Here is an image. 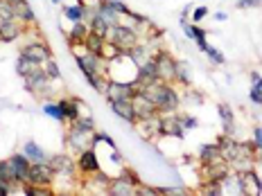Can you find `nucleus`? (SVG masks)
<instances>
[{
    "label": "nucleus",
    "mask_w": 262,
    "mask_h": 196,
    "mask_svg": "<svg viewBox=\"0 0 262 196\" xmlns=\"http://www.w3.org/2000/svg\"><path fill=\"white\" fill-rule=\"evenodd\" d=\"M86 14H89V7H86L81 0H79L77 5H73V7H66V9H63V16L70 20V23H79V20H86Z\"/></svg>",
    "instance_id": "nucleus-25"
},
{
    "label": "nucleus",
    "mask_w": 262,
    "mask_h": 196,
    "mask_svg": "<svg viewBox=\"0 0 262 196\" xmlns=\"http://www.w3.org/2000/svg\"><path fill=\"white\" fill-rule=\"evenodd\" d=\"M206 16H208V7H206V5H199V7L192 9V20L194 23H199V20L206 18Z\"/></svg>",
    "instance_id": "nucleus-39"
},
{
    "label": "nucleus",
    "mask_w": 262,
    "mask_h": 196,
    "mask_svg": "<svg viewBox=\"0 0 262 196\" xmlns=\"http://www.w3.org/2000/svg\"><path fill=\"white\" fill-rule=\"evenodd\" d=\"M111 104V111L116 113L120 119H124V122L129 124H136V111H134V104H131V100H111L108 102Z\"/></svg>",
    "instance_id": "nucleus-17"
},
{
    "label": "nucleus",
    "mask_w": 262,
    "mask_h": 196,
    "mask_svg": "<svg viewBox=\"0 0 262 196\" xmlns=\"http://www.w3.org/2000/svg\"><path fill=\"white\" fill-rule=\"evenodd\" d=\"M138 176H136L131 169H122L120 176L111 178V185H108V192L111 196H136V189H138Z\"/></svg>",
    "instance_id": "nucleus-4"
},
{
    "label": "nucleus",
    "mask_w": 262,
    "mask_h": 196,
    "mask_svg": "<svg viewBox=\"0 0 262 196\" xmlns=\"http://www.w3.org/2000/svg\"><path fill=\"white\" fill-rule=\"evenodd\" d=\"M196 45H199V50H201V52H206V54H208L212 63L222 65L224 61H226V59H224V54H222L220 50H215V47H212V45H208V41H199V43H196Z\"/></svg>",
    "instance_id": "nucleus-32"
},
{
    "label": "nucleus",
    "mask_w": 262,
    "mask_h": 196,
    "mask_svg": "<svg viewBox=\"0 0 262 196\" xmlns=\"http://www.w3.org/2000/svg\"><path fill=\"white\" fill-rule=\"evenodd\" d=\"M217 158H222V149H220V144H204L199 149V160L201 162H212V160H217Z\"/></svg>",
    "instance_id": "nucleus-29"
},
{
    "label": "nucleus",
    "mask_w": 262,
    "mask_h": 196,
    "mask_svg": "<svg viewBox=\"0 0 262 196\" xmlns=\"http://www.w3.org/2000/svg\"><path fill=\"white\" fill-rule=\"evenodd\" d=\"M253 146H255V151L262 154V127H258L253 131Z\"/></svg>",
    "instance_id": "nucleus-41"
},
{
    "label": "nucleus",
    "mask_w": 262,
    "mask_h": 196,
    "mask_svg": "<svg viewBox=\"0 0 262 196\" xmlns=\"http://www.w3.org/2000/svg\"><path fill=\"white\" fill-rule=\"evenodd\" d=\"M77 169L86 176L100 172V156H97V149H84L81 154H77Z\"/></svg>",
    "instance_id": "nucleus-14"
},
{
    "label": "nucleus",
    "mask_w": 262,
    "mask_h": 196,
    "mask_svg": "<svg viewBox=\"0 0 262 196\" xmlns=\"http://www.w3.org/2000/svg\"><path fill=\"white\" fill-rule=\"evenodd\" d=\"M43 113H46V115H50L52 119H57V122H66V115H63L61 106H59V102L46 100V104H43Z\"/></svg>",
    "instance_id": "nucleus-31"
},
{
    "label": "nucleus",
    "mask_w": 262,
    "mask_h": 196,
    "mask_svg": "<svg viewBox=\"0 0 262 196\" xmlns=\"http://www.w3.org/2000/svg\"><path fill=\"white\" fill-rule=\"evenodd\" d=\"M106 41H111L113 45H118L122 52H129L136 43H140V36H138V32H136L131 25L120 23V25H116V27H111V30H108Z\"/></svg>",
    "instance_id": "nucleus-3"
},
{
    "label": "nucleus",
    "mask_w": 262,
    "mask_h": 196,
    "mask_svg": "<svg viewBox=\"0 0 262 196\" xmlns=\"http://www.w3.org/2000/svg\"><path fill=\"white\" fill-rule=\"evenodd\" d=\"M136 196H158V187H145V185H138Z\"/></svg>",
    "instance_id": "nucleus-40"
},
{
    "label": "nucleus",
    "mask_w": 262,
    "mask_h": 196,
    "mask_svg": "<svg viewBox=\"0 0 262 196\" xmlns=\"http://www.w3.org/2000/svg\"><path fill=\"white\" fill-rule=\"evenodd\" d=\"M59 106H61L63 115H66V122H75L79 117V100L75 97H63L59 100Z\"/></svg>",
    "instance_id": "nucleus-22"
},
{
    "label": "nucleus",
    "mask_w": 262,
    "mask_h": 196,
    "mask_svg": "<svg viewBox=\"0 0 262 196\" xmlns=\"http://www.w3.org/2000/svg\"><path fill=\"white\" fill-rule=\"evenodd\" d=\"M12 3H16V0H12Z\"/></svg>",
    "instance_id": "nucleus-46"
},
{
    "label": "nucleus",
    "mask_w": 262,
    "mask_h": 196,
    "mask_svg": "<svg viewBox=\"0 0 262 196\" xmlns=\"http://www.w3.org/2000/svg\"><path fill=\"white\" fill-rule=\"evenodd\" d=\"M93 9H95V14L100 16V18L104 20V23H106L108 27H116V25L122 23V20H120V18H122V16H120V14L116 12V9H111V7H108V5H106V0H102V3L97 5V7H93Z\"/></svg>",
    "instance_id": "nucleus-18"
},
{
    "label": "nucleus",
    "mask_w": 262,
    "mask_h": 196,
    "mask_svg": "<svg viewBox=\"0 0 262 196\" xmlns=\"http://www.w3.org/2000/svg\"><path fill=\"white\" fill-rule=\"evenodd\" d=\"M228 18V14H224V12H217L215 14V20H226Z\"/></svg>",
    "instance_id": "nucleus-44"
},
{
    "label": "nucleus",
    "mask_w": 262,
    "mask_h": 196,
    "mask_svg": "<svg viewBox=\"0 0 262 196\" xmlns=\"http://www.w3.org/2000/svg\"><path fill=\"white\" fill-rule=\"evenodd\" d=\"M23 154L27 156V160H30V162H48L46 151H43L41 146L34 142V140H27L25 146H23Z\"/></svg>",
    "instance_id": "nucleus-24"
},
{
    "label": "nucleus",
    "mask_w": 262,
    "mask_h": 196,
    "mask_svg": "<svg viewBox=\"0 0 262 196\" xmlns=\"http://www.w3.org/2000/svg\"><path fill=\"white\" fill-rule=\"evenodd\" d=\"M52 3H57V5H59V3H63V0H52Z\"/></svg>",
    "instance_id": "nucleus-45"
},
{
    "label": "nucleus",
    "mask_w": 262,
    "mask_h": 196,
    "mask_svg": "<svg viewBox=\"0 0 262 196\" xmlns=\"http://www.w3.org/2000/svg\"><path fill=\"white\" fill-rule=\"evenodd\" d=\"M260 3L262 0H237V7L239 9H253V7H258Z\"/></svg>",
    "instance_id": "nucleus-42"
},
{
    "label": "nucleus",
    "mask_w": 262,
    "mask_h": 196,
    "mask_svg": "<svg viewBox=\"0 0 262 196\" xmlns=\"http://www.w3.org/2000/svg\"><path fill=\"white\" fill-rule=\"evenodd\" d=\"M16 18V9L12 0H0V20H12Z\"/></svg>",
    "instance_id": "nucleus-35"
},
{
    "label": "nucleus",
    "mask_w": 262,
    "mask_h": 196,
    "mask_svg": "<svg viewBox=\"0 0 262 196\" xmlns=\"http://www.w3.org/2000/svg\"><path fill=\"white\" fill-rule=\"evenodd\" d=\"M231 172H233L231 165H228L224 158H217V160H212V162H204V169H201L204 181H215V183H222Z\"/></svg>",
    "instance_id": "nucleus-10"
},
{
    "label": "nucleus",
    "mask_w": 262,
    "mask_h": 196,
    "mask_svg": "<svg viewBox=\"0 0 262 196\" xmlns=\"http://www.w3.org/2000/svg\"><path fill=\"white\" fill-rule=\"evenodd\" d=\"M192 32H194V41H206V30H201L199 25H192Z\"/></svg>",
    "instance_id": "nucleus-43"
},
{
    "label": "nucleus",
    "mask_w": 262,
    "mask_h": 196,
    "mask_svg": "<svg viewBox=\"0 0 262 196\" xmlns=\"http://www.w3.org/2000/svg\"><path fill=\"white\" fill-rule=\"evenodd\" d=\"M177 81L179 84H183L185 88H190V84H192V77H190V68L185 61H177Z\"/></svg>",
    "instance_id": "nucleus-33"
},
{
    "label": "nucleus",
    "mask_w": 262,
    "mask_h": 196,
    "mask_svg": "<svg viewBox=\"0 0 262 196\" xmlns=\"http://www.w3.org/2000/svg\"><path fill=\"white\" fill-rule=\"evenodd\" d=\"M249 97L253 104L262 106V77L258 72H251V90H249Z\"/></svg>",
    "instance_id": "nucleus-27"
},
{
    "label": "nucleus",
    "mask_w": 262,
    "mask_h": 196,
    "mask_svg": "<svg viewBox=\"0 0 262 196\" xmlns=\"http://www.w3.org/2000/svg\"><path fill=\"white\" fill-rule=\"evenodd\" d=\"M93 133L95 131H89L79 124H70V131L66 133V144L75 151V154H81L84 149H91L93 146Z\"/></svg>",
    "instance_id": "nucleus-6"
},
{
    "label": "nucleus",
    "mask_w": 262,
    "mask_h": 196,
    "mask_svg": "<svg viewBox=\"0 0 262 196\" xmlns=\"http://www.w3.org/2000/svg\"><path fill=\"white\" fill-rule=\"evenodd\" d=\"M217 113H220L222 124H224V135H233V131H235V115H233V108L228 104H220L217 106Z\"/></svg>",
    "instance_id": "nucleus-21"
},
{
    "label": "nucleus",
    "mask_w": 262,
    "mask_h": 196,
    "mask_svg": "<svg viewBox=\"0 0 262 196\" xmlns=\"http://www.w3.org/2000/svg\"><path fill=\"white\" fill-rule=\"evenodd\" d=\"M7 165H9V169H12L14 181L27 183V174H30V165H32V162L27 160L25 154H16L12 158H7Z\"/></svg>",
    "instance_id": "nucleus-15"
},
{
    "label": "nucleus",
    "mask_w": 262,
    "mask_h": 196,
    "mask_svg": "<svg viewBox=\"0 0 262 196\" xmlns=\"http://www.w3.org/2000/svg\"><path fill=\"white\" fill-rule=\"evenodd\" d=\"M75 57H77V65L79 70L86 75V79H93L95 75H106L108 77V61L102 54H95V52H75Z\"/></svg>",
    "instance_id": "nucleus-2"
},
{
    "label": "nucleus",
    "mask_w": 262,
    "mask_h": 196,
    "mask_svg": "<svg viewBox=\"0 0 262 196\" xmlns=\"http://www.w3.org/2000/svg\"><path fill=\"white\" fill-rule=\"evenodd\" d=\"M179 122H181L183 131H190V129H196V127H199L196 117H192V115H179Z\"/></svg>",
    "instance_id": "nucleus-37"
},
{
    "label": "nucleus",
    "mask_w": 262,
    "mask_h": 196,
    "mask_svg": "<svg viewBox=\"0 0 262 196\" xmlns=\"http://www.w3.org/2000/svg\"><path fill=\"white\" fill-rule=\"evenodd\" d=\"M104 43L106 39L100 34H95V32H89V36L84 39V47L89 52H95V54H102V50H104Z\"/></svg>",
    "instance_id": "nucleus-26"
},
{
    "label": "nucleus",
    "mask_w": 262,
    "mask_h": 196,
    "mask_svg": "<svg viewBox=\"0 0 262 196\" xmlns=\"http://www.w3.org/2000/svg\"><path fill=\"white\" fill-rule=\"evenodd\" d=\"M14 9H16V18H18L23 25H34L36 23V16H34V12H32V7H30L27 0H16Z\"/></svg>",
    "instance_id": "nucleus-19"
},
{
    "label": "nucleus",
    "mask_w": 262,
    "mask_h": 196,
    "mask_svg": "<svg viewBox=\"0 0 262 196\" xmlns=\"http://www.w3.org/2000/svg\"><path fill=\"white\" fill-rule=\"evenodd\" d=\"M131 104H134V111H136V117L138 119H147V117H151L158 113L154 102L149 100V95L140 88H136V92L131 95Z\"/></svg>",
    "instance_id": "nucleus-9"
},
{
    "label": "nucleus",
    "mask_w": 262,
    "mask_h": 196,
    "mask_svg": "<svg viewBox=\"0 0 262 196\" xmlns=\"http://www.w3.org/2000/svg\"><path fill=\"white\" fill-rule=\"evenodd\" d=\"M41 63H36V61H32V59H27L25 54H18V59H16V72L20 75V77H25L27 72H32L34 68H39Z\"/></svg>",
    "instance_id": "nucleus-30"
},
{
    "label": "nucleus",
    "mask_w": 262,
    "mask_h": 196,
    "mask_svg": "<svg viewBox=\"0 0 262 196\" xmlns=\"http://www.w3.org/2000/svg\"><path fill=\"white\" fill-rule=\"evenodd\" d=\"M25 34V25L20 23L18 18H12V20H0V41L5 43H12L16 39Z\"/></svg>",
    "instance_id": "nucleus-16"
},
{
    "label": "nucleus",
    "mask_w": 262,
    "mask_h": 196,
    "mask_svg": "<svg viewBox=\"0 0 262 196\" xmlns=\"http://www.w3.org/2000/svg\"><path fill=\"white\" fill-rule=\"evenodd\" d=\"M136 92V84H129V81H116V79H108L104 97L108 102L111 100H131V95Z\"/></svg>",
    "instance_id": "nucleus-11"
},
{
    "label": "nucleus",
    "mask_w": 262,
    "mask_h": 196,
    "mask_svg": "<svg viewBox=\"0 0 262 196\" xmlns=\"http://www.w3.org/2000/svg\"><path fill=\"white\" fill-rule=\"evenodd\" d=\"M27 183L39 185V187H52L54 183V169L48 162H32L30 174H27Z\"/></svg>",
    "instance_id": "nucleus-8"
},
{
    "label": "nucleus",
    "mask_w": 262,
    "mask_h": 196,
    "mask_svg": "<svg viewBox=\"0 0 262 196\" xmlns=\"http://www.w3.org/2000/svg\"><path fill=\"white\" fill-rule=\"evenodd\" d=\"M20 54H25L27 59H32V61H36V63H46L48 59H52V52H50V47L46 45L43 41H30V43H25L23 47H20Z\"/></svg>",
    "instance_id": "nucleus-13"
},
{
    "label": "nucleus",
    "mask_w": 262,
    "mask_h": 196,
    "mask_svg": "<svg viewBox=\"0 0 262 196\" xmlns=\"http://www.w3.org/2000/svg\"><path fill=\"white\" fill-rule=\"evenodd\" d=\"M129 57H131V61H134L136 65H140V63H145L147 59H151V54H149V45H143V43H136L134 47L127 52Z\"/></svg>",
    "instance_id": "nucleus-28"
},
{
    "label": "nucleus",
    "mask_w": 262,
    "mask_h": 196,
    "mask_svg": "<svg viewBox=\"0 0 262 196\" xmlns=\"http://www.w3.org/2000/svg\"><path fill=\"white\" fill-rule=\"evenodd\" d=\"M140 90H145L147 95H149V100L154 102L156 111L161 113V115L177 113L179 106H181V97H179V92L174 90L167 81H156V84L147 86V88H140Z\"/></svg>",
    "instance_id": "nucleus-1"
},
{
    "label": "nucleus",
    "mask_w": 262,
    "mask_h": 196,
    "mask_svg": "<svg viewBox=\"0 0 262 196\" xmlns=\"http://www.w3.org/2000/svg\"><path fill=\"white\" fill-rule=\"evenodd\" d=\"M106 5H108L111 9H116L120 16H127V14H129V7H127L124 3H120V0H106Z\"/></svg>",
    "instance_id": "nucleus-38"
},
{
    "label": "nucleus",
    "mask_w": 262,
    "mask_h": 196,
    "mask_svg": "<svg viewBox=\"0 0 262 196\" xmlns=\"http://www.w3.org/2000/svg\"><path fill=\"white\" fill-rule=\"evenodd\" d=\"M201 194H204V196H222V194H224L222 183H215V181H204V185H201Z\"/></svg>",
    "instance_id": "nucleus-34"
},
{
    "label": "nucleus",
    "mask_w": 262,
    "mask_h": 196,
    "mask_svg": "<svg viewBox=\"0 0 262 196\" xmlns=\"http://www.w3.org/2000/svg\"><path fill=\"white\" fill-rule=\"evenodd\" d=\"M242 178H244V189H247V196H258V194H262V181H260V176L253 169L244 172Z\"/></svg>",
    "instance_id": "nucleus-23"
},
{
    "label": "nucleus",
    "mask_w": 262,
    "mask_h": 196,
    "mask_svg": "<svg viewBox=\"0 0 262 196\" xmlns=\"http://www.w3.org/2000/svg\"><path fill=\"white\" fill-rule=\"evenodd\" d=\"M43 70H46V75L50 77V81L61 79V72H59V65L54 63V59H48V61L43 63Z\"/></svg>",
    "instance_id": "nucleus-36"
},
{
    "label": "nucleus",
    "mask_w": 262,
    "mask_h": 196,
    "mask_svg": "<svg viewBox=\"0 0 262 196\" xmlns=\"http://www.w3.org/2000/svg\"><path fill=\"white\" fill-rule=\"evenodd\" d=\"M25 88L32 92L34 97H41V100H46V97H50V77L46 75V70H43V65L39 68H34L32 72L25 75Z\"/></svg>",
    "instance_id": "nucleus-5"
},
{
    "label": "nucleus",
    "mask_w": 262,
    "mask_h": 196,
    "mask_svg": "<svg viewBox=\"0 0 262 196\" xmlns=\"http://www.w3.org/2000/svg\"><path fill=\"white\" fill-rule=\"evenodd\" d=\"M154 61H156V68H158V77L161 81H177V59L172 57L167 50H158L154 54Z\"/></svg>",
    "instance_id": "nucleus-7"
},
{
    "label": "nucleus",
    "mask_w": 262,
    "mask_h": 196,
    "mask_svg": "<svg viewBox=\"0 0 262 196\" xmlns=\"http://www.w3.org/2000/svg\"><path fill=\"white\" fill-rule=\"evenodd\" d=\"M48 165L54 169V176H66V178H73L75 169H77V162H75L70 156H66V154L48 158Z\"/></svg>",
    "instance_id": "nucleus-12"
},
{
    "label": "nucleus",
    "mask_w": 262,
    "mask_h": 196,
    "mask_svg": "<svg viewBox=\"0 0 262 196\" xmlns=\"http://www.w3.org/2000/svg\"><path fill=\"white\" fill-rule=\"evenodd\" d=\"M91 27L86 25V20H79V23H73V27H70L68 32V41L73 43V45H84V39L89 36Z\"/></svg>",
    "instance_id": "nucleus-20"
}]
</instances>
